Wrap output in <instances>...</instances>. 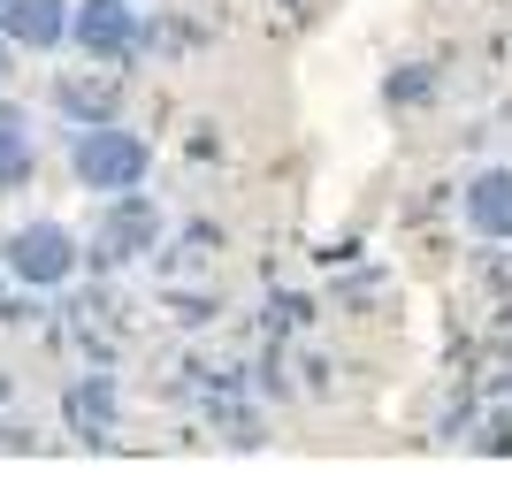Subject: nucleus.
Listing matches in <instances>:
<instances>
[{"label":"nucleus","mask_w":512,"mask_h":504,"mask_svg":"<svg viewBox=\"0 0 512 504\" xmlns=\"http://www.w3.org/2000/svg\"><path fill=\"white\" fill-rule=\"evenodd\" d=\"M69 168H77L85 191L115 199V191H138L153 176V146L130 123H85V130H69Z\"/></svg>","instance_id":"nucleus-1"},{"label":"nucleus","mask_w":512,"mask_h":504,"mask_svg":"<svg viewBox=\"0 0 512 504\" xmlns=\"http://www.w3.org/2000/svg\"><path fill=\"white\" fill-rule=\"evenodd\" d=\"M69 46H77L85 62H130V54L146 46L138 0H77V8H69Z\"/></svg>","instance_id":"nucleus-2"},{"label":"nucleus","mask_w":512,"mask_h":504,"mask_svg":"<svg viewBox=\"0 0 512 504\" xmlns=\"http://www.w3.org/2000/svg\"><path fill=\"white\" fill-rule=\"evenodd\" d=\"M0 260H8V275H16L23 291H62L69 275H77V237H69L62 222H23V230L0 245Z\"/></svg>","instance_id":"nucleus-3"},{"label":"nucleus","mask_w":512,"mask_h":504,"mask_svg":"<svg viewBox=\"0 0 512 504\" xmlns=\"http://www.w3.org/2000/svg\"><path fill=\"white\" fill-rule=\"evenodd\" d=\"M153 245H161V207L146 191H115L100 214V260H138Z\"/></svg>","instance_id":"nucleus-4"},{"label":"nucleus","mask_w":512,"mask_h":504,"mask_svg":"<svg viewBox=\"0 0 512 504\" xmlns=\"http://www.w3.org/2000/svg\"><path fill=\"white\" fill-rule=\"evenodd\" d=\"M69 8L77 0H8L0 8V39L16 54H54V46H69Z\"/></svg>","instance_id":"nucleus-5"},{"label":"nucleus","mask_w":512,"mask_h":504,"mask_svg":"<svg viewBox=\"0 0 512 504\" xmlns=\"http://www.w3.org/2000/svg\"><path fill=\"white\" fill-rule=\"evenodd\" d=\"M459 214H467L474 237L512 245V168H474L467 191H459Z\"/></svg>","instance_id":"nucleus-6"},{"label":"nucleus","mask_w":512,"mask_h":504,"mask_svg":"<svg viewBox=\"0 0 512 504\" xmlns=\"http://www.w3.org/2000/svg\"><path fill=\"white\" fill-rule=\"evenodd\" d=\"M54 107H62L69 123H115V77H85V69H62L54 77Z\"/></svg>","instance_id":"nucleus-7"},{"label":"nucleus","mask_w":512,"mask_h":504,"mask_svg":"<svg viewBox=\"0 0 512 504\" xmlns=\"http://www.w3.org/2000/svg\"><path fill=\"white\" fill-rule=\"evenodd\" d=\"M62 413H69L77 436L100 443L107 428H115V382H107V375H77V382H69V398H62Z\"/></svg>","instance_id":"nucleus-8"},{"label":"nucleus","mask_w":512,"mask_h":504,"mask_svg":"<svg viewBox=\"0 0 512 504\" xmlns=\"http://www.w3.org/2000/svg\"><path fill=\"white\" fill-rule=\"evenodd\" d=\"M31 176H39V146H31V138H0V199L23 191Z\"/></svg>","instance_id":"nucleus-9"},{"label":"nucleus","mask_w":512,"mask_h":504,"mask_svg":"<svg viewBox=\"0 0 512 504\" xmlns=\"http://www.w3.org/2000/svg\"><path fill=\"white\" fill-rule=\"evenodd\" d=\"M474 443H482V451H497V459H512V413H497V420H490V428H482Z\"/></svg>","instance_id":"nucleus-10"},{"label":"nucleus","mask_w":512,"mask_h":504,"mask_svg":"<svg viewBox=\"0 0 512 504\" xmlns=\"http://www.w3.org/2000/svg\"><path fill=\"white\" fill-rule=\"evenodd\" d=\"M0 138H31V123H23V107H0Z\"/></svg>","instance_id":"nucleus-11"},{"label":"nucleus","mask_w":512,"mask_h":504,"mask_svg":"<svg viewBox=\"0 0 512 504\" xmlns=\"http://www.w3.org/2000/svg\"><path fill=\"white\" fill-rule=\"evenodd\" d=\"M8 62H16V46H8V39H0V77H8Z\"/></svg>","instance_id":"nucleus-12"},{"label":"nucleus","mask_w":512,"mask_h":504,"mask_svg":"<svg viewBox=\"0 0 512 504\" xmlns=\"http://www.w3.org/2000/svg\"><path fill=\"white\" fill-rule=\"evenodd\" d=\"M0 8H8V0H0Z\"/></svg>","instance_id":"nucleus-13"}]
</instances>
